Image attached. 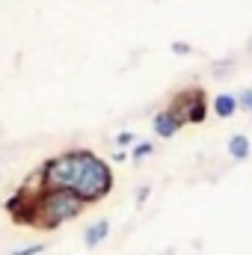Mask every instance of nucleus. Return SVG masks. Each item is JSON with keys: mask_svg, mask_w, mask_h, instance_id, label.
I'll return each instance as SVG.
<instances>
[{"mask_svg": "<svg viewBox=\"0 0 252 255\" xmlns=\"http://www.w3.org/2000/svg\"><path fill=\"white\" fill-rule=\"evenodd\" d=\"M42 181L48 190H65L83 199L86 205H95L107 199L113 190V169L107 160L92 154L89 148H71L57 157H48L42 166Z\"/></svg>", "mask_w": 252, "mask_h": 255, "instance_id": "1", "label": "nucleus"}, {"mask_svg": "<svg viewBox=\"0 0 252 255\" xmlns=\"http://www.w3.org/2000/svg\"><path fill=\"white\" fill-rule=\"evenodd\" d=\"M169 113L187 125V122H205V113H208V101H205V92L202 89H184L181 95H175Z\"/></svg>", "mask_w": 252, "mask_h": 255, "instance_id": "2", "label": "nucleus"}, {"mask_svg": "<svg viewBox=\"0 0 252 255\" xmlns=\"http://www.w3.org/2000/svg\"><path fill=\"white\" fill-rule=\"evenodd\" d=\"M181 130V122L169 113V110H160V113H154V133L157 136H163V139H169V136H175Z\"/></svg>", "mask_w": 252, "mask_h": 255, "instance_id": "3", "label": "nucleus"}, {"mask_svg": "<svg viewBox=\"0 0 252 255\" xmlns=\"http://www.w3.org/2000/svg\"><path fill=\"white\" fill-rule=\"evenodd\" d=\"M238 110H241V104H238V95H229V92H223V95H217V98H214V113H217L220 119H232Z\"/></svg>", "mask_w": 252, "mask_h": 255, "instance_id": "4", "label": "nucleus"}, {"mask_svg": "<svg viewBox=\"0 0 252 255\" xmlns=\"http://www.w3.org/2000/svg\"><path fill=\"white\" fill-rule=\"evenodd\" d=\"M229 154H232L235 160H247V157H250V136L235 133V136L229 139Z\"/></svg>", "mask_w": 252, "mask_h": 255, "instance_id": "5", "label": "nucleus"}, {"mask_svg": "<svg viewBox=\"0 0 252 255\" xmlns=\"http://www.w3.org/2000/svg\"><path fill=\"white\" fill-rule=\"evenodd\" d=\"M107 235H110V223H107V220H101V223H95V226H89V229H86L83 241H86V247H98Z\"/></svg>", "mask_w": 252, "mask_h": 255, "instance_id": "6", "label": "nucleus"}, {"mask_svg": "<svg viewBox=\"0 0 252 255\" xmlns=\"http://www.w3.org/2000/svg\"><path fill=\"white\" fill-rule=\"evenodd\" d=\"M151 151H154V145H151V142H139V145L130 151V157H133V160H142V157H148Z\"/></svg>", "mask_w": 252, "mask_h": 255, "instance_id": "7", "label": "nucleus"}, {"mask_svg": "<svg viewBox=\"0 0 252 255\" xmlns=\"http://www.w3.org/2000/svg\"><path fill=\"white\" fill-rule=\"evenodd\" d=\"M238 104H241V107H244V110L252 116V89H244V92L238 95Z\"/></svg>", "mask_w": 252, "mask_h": 255, "instance_id": "8", "label": "nucleus"}, {"mask_svg": "<svg viewBox=\"0 0 252 255\" xmlns=\"http://www.w3.org/2000/svg\"><path fill=\"white\" fill-rule=\"evenodd\" d=\"M116 142H119V145H133V142H136V133H133V130H122V133L116 136Z\"/></svg>", "mask_w": 252, "mask_h": 255, "instance_id": "9", "label": "nucleus"}, {"mask_svg": "<svg viewBox=\"0 0 252 255\" xmlns=\"http://www.w3.org/2000/svg\"><path fill=\"white\" fill-rule=\"evenodd\" d=\"M169 48H172V54H181V57H187V54H193V48H190L187 42H172Z\"/></svg>", "mask_w": 252, "mask_h": 255, "instance_id": "10", "label": "nucleus"}, {"mask_svg": "<svg viewBox=\"0 0 252 255\" xmlns=\"http://www.w3.org/2000/svg\"><path fill=\"white\" fill-rule=\"evenodd\" d=\"M45 250L42 244H30V247H24V250H18V253H12V255H39Z\"/></svg>", "mask_w": 252, "mask_h": 255, "instance_id": "11", "label": "nucleus"}, {"mask_svg": "<svg viewBox=\"0 0 252 255\" xmlns=\"http://www.w3.org/2000/svg\"><path fill=\"white\" fill-rule=\"evenodd\" d=\"M145 196H148V187H139V193H136V199H139V202H145Z\"/></svg>", "mask_w": 252, "mask_h": 255, "instance_id": "12", "label": "nucleus"}]
</instances>
